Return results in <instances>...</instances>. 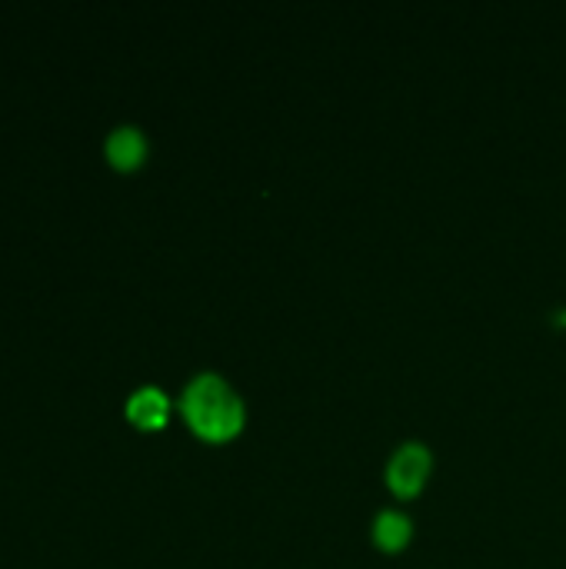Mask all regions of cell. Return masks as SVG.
<instances>
[{
    "instance_id": "6da1fadb",
    "label": "cell",
    "mask_w": 566,
    "mask_h": 569,
    "mask_svg": "<svg viewBox=\"0 0 566 569\" xmlns=\"http://www.w3.org/2000/svg\"><path fill=\"white\" fill-rule=\"evenodd\" d=\"M180 410L203 440H230L244 427V403L217 373H200L190 380L180 397Z\"/></svg>"
},
{
    "instance_id": "7a4b0ae2",
    "label": "cell",
    "mask_w": 566,
    "mask_h": 569,
    "mask_svg": "<svg viewBox=\"0 0 566 569\" xmlns=\"http://www.w3.org/2000/svg\"><path fill=\"white\" fill-rule=\"evenodd\" d=\"M427 473H430V450L420 443H404L387 467V483L397 497H417L427 483Z\"/></svg>"
},
{
    "instance_id": "3957f363",
    "label": "cell",
    "mask_w": 566,
    "mask_h": 569,
    "mask_svg": "<svg viewBox=\"0 0 566 569\" xmlns=\"http://www.w3.org/2000/svg\"><path fill=\"white\" fill-rule=\"evenodd\" d=\"M103 150H107V157H110V163H113V167L130 170V167H137V163L143 160V153H147V140H143V133H140L137 127L123 123V127H113V130H110V137H107Z\"/></svg>"
},
{
    "instance_id": "277c9868",
    "label": "cell",
    "mask_w": 566,
    "mask_h": 569,
    "mask_svg": "<svg viewBox=\"0 0 566 569\" xmlns=\"http://www.w3.org/2000/svg\"><path fill=\"white\" fill-rule=\"evenodd\" d=\"M127 417L140 427H160L167 420V397L157 387H140L127 400Z\"/></svg>"
},
{
    "instance_id": "5b68a950",
    "label": "cell",
    "mask_w": 566,
    "mask_h": 569,
    "mask_svg": "<svg viewBox=\"0 0 566 569\" xmlns=\"http://www.w3.org/2000/svg\"><path fill=\"white\" fill-rule=\"evenodd\" d=\"M374 540L384 553H397L410 543V520L400 513H384L374 523Z\"/></svg>"
}]
</instances>
